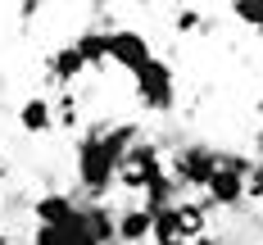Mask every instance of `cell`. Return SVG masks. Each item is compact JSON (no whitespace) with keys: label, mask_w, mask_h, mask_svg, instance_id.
Here are the masks:
<instances>
[{"label":"cell","mask_w":263,"mask_h":245,"mask_svg":"<svg viewBox=\"0 0 263 245\" xmlns=\"http://www.w3.org/2000/svg\"><path fill=\"white\" fill-rule=\"evenodd\" d=\"M132 141H136V127L132 123H123V127H114V132L105 136H86L78 145V177L86 191H109V182L118 177V163H123V155L132 150Z\"/></svg>","instance_id":"cell-1"},{"label":"cell","mask_w":263,"mask_h":245,"mask_svg":"<svg viewBox=\"0 0 263 245\" xmlns=\"http://www.w3.org/2000/svg\"><path fill=\"white\" fill-rule=\"evenodd\" d=\"M132 78H136V96H141L145 109H173V68H168L163 59L150 54V64L136 68Z\"/></svg>","instance_id":"cell-2"},{"label":"cell","mask_w":263,"mask_h":245,"mask_svg":"<svg viewBox=\"0 0 263 245\" xmlns=\"http://www.w3.org/2000/svg\"><path fill=\"white\" fill-rule=\"evenodd\" d=\"M245 173H250V163L245 159H222V155H218V168H213V177H209V200L213 204H227V209H232V204H240V200H245Z\"/></svg>","instance_id":"cell-3"},{"label":"cell","mask_w":263,"mask_h":245,"mask_svg":"<svg viewBox=\"0 0 263 245\" xmlns=\"http://www.w3.org/2000/svg\"><path fill=\"white\" fill-rule=\"evenodd\" d=\"M213 168H218V155L209 145H186L177 155V163H173V182L177 186H209Z\"/></svg>","instance_id":"cell-4"},{"label":"cell","mask_w":263,"mask_h":245,"mask_svg":"<svg viewBox=\"0 0 263 245\" xmlns=\"http://www.w3.org/2000/svg\"><path fill=\"white\" fill-rule=\"evenodd\" d=\"M109 59L118 64V68H127V73H136V68H145L150 64V41L141 36V32H109Z\"/></svg>","instance_id":"cell-5"},{"label":"cell","mask_w":263,"mask_h":245,"mask_svg":"<svg viewBox=\"0 0 263 245\" xmlns=\"http://www.w3.org/2000/svg\"><path fill=\"white\" fill-rule=\"evenodd\" d=\"M150 241H155V245H182V241H191V232H186L182 209H177V204H168V209H155V214H150Z\"/></svg>","instance_id":"cell-6"},{"label":"cell","mask_w":263,"mask_h":245,"mask_svg":"<svg viewBox=\"0 0 263 245\" xmlns=\"http://www.w3.org/2000/svg\"><path fill=\"white\" fill-rule=\"evenodd\" d=\"M150 236V209H123L114 218V241L123 245H141Z\"/></svg>","instance_id":"cell-7"},{"label":"cell","mask_w":263,"mask_h":245,"mask_svg":"<svg viewBox=\"0 0 263 245\" xmlns=\"http://www.w3.org/2000/svg\"><path fill=\"white\" fill-rule=\"evenodd\" d=\"M18 127H23V132H50V127H54L50 100H41V96L23 100V105H18Z\"/></svg>","instance_id":"cell-8"},{"label":"cell","mask_w":263,"mask_h":245,"mask_svg":"<svg viewBox=\"0 0 263 245\" xmlns=\"http://www.w3.org/2000/svg\"><path fill=\"white\" fill-rule=\"evenodd\" d=\"M73 209H78V204H73L68 195H41V200L32 204V214H36V222H41V227H59Z\"/></svg>","instance_id":"cell-9"},{"label":"cell","mask_w":263,"mask_h":245,"mask_svg":"<svg viewBox=\"0 0 263 245\" xmlns=\"http://www.w3.org/2000/svg\"><path fill=\"white\" fill-rule=\"evenodd\" d=\"M73 50L82 54V64H86V68L105 64V59H109V32H82L78 41H73Z\"/></svg>","instance_id":"cell-10"},{"label":"cell","mask_w":263,"mask_h":245,"mask_svg":"<svg viewBox=\"0 0 263 245\" xmlns=\"http://www.w3.org/2000/svg\"><path fill=\"white\" fill-rule=\"evenodd\" d=\"M50 73H54L59 82H73L78 73H86V64H82V54L73 50V46H64V50L50 54Z\"/></svg>","instance_id":"cell-11"},{"label":"cell","mask_w":263,"mask_h":245,"mask_svg":"<svg viewBox=\"0 0 263 245\" xmlns=\"http://www.w3.org/2000/svg\"><path fill=\"white\" fill-rule=\"evenodd\" d=\"M54 232H59V241H64V245H96V236L86 232V218H82V209H73V214L54 227Z\"/></svg>","instance_id":"cell-12"},{"label":"cell","mask_w":263,"mask_h":245,"mask_svg":"<svg viewBox=\"0 0 263 245\" xmlns=\"http://www.w3.org/2000/svg\"><path fill=\"white\" fill-rule=\"evenodd\" d=\"M82 218H86V232L96 236V245H109V241H114V218H109V209L91 204V209H82Z\"/></svg>","instance_id":"cell-13"},{"label":"cell","mask_w":263,"mask_h":245,"mask_svg":"<svg viewBox=\"0 0 263 245\" xmlns=\"http://www.w3.org/2000/svg\"><path fill=\"white\" fill-rule=\"evenodd\" d=\"M232 14H236L245 27L263 32V0H240V5H232Z\"/></svg>","instance_id":"cell-14"},{"label":"cell","mask_w":263,"mask_h":245,"mask_svg":"<svg viewBox=\"0 0 263 245\" xmlns=\"http://www.w3.org/2000/svg\"><path fill=\"white\" fill-rule=\"evenodd\" d=\"M245 195L263 200V168H250V173H245Z\"/></svg>","instance_id":"cell-15"},{"label":"cell","mask_w":263,"mask_h":245,"mask_svg":"<svg viewBox=\"0 0 263 245\" xmlns=\"http://www.w3.org/2000/svg\"><path fill=\"white\" fill-rule=\"evenodd\" d=\"M32 245H64V241H59V232H54V227H36Z\"/></svg>","instance_id":"cell-16"},{"label":"cell","mask_w":263,"mask_h":245,"mask_svg":"<svg viewBox=\"0 0 263 245\" xmlns=\"http://www.w3.org/2000/svg\"><path fill=\"white\" fill-rule=\"evenodd\" d=\"M200 23V14L195 9H186V14H177V32H186V27H195Z\"/></svg>","instance_id":"cell-17"},{"label":"cell","mask_w":263,"mask_h":245,"mask_svg":"<svg viewBox=\"0 0 263 245\" xmlns=\"http://www.w3.org/2000/svg\"><path fill=\"white\" fill-rule=\"evenodd\" d=\"M182 245H218V241H209V236H191V241H182Z\"/></svg>","instance_id":"cell-18"},{"label":"cell","mask_w":263,"mask_h":245,"mask_svg":"<svg viewBox=\"0 0 263 245\" xmlns=\"http://www.w3.org/2000/svg\"><path fill=\"white\" fill-rule=\"evenodd\" d=\"M259 155H263V132H259Z\"/></svg>","instance_id":"cell-19"},{"label":"cell","mask_w":263,"mask_h":245,"mask_svg":"<svg viewBox=\"0 0 263 245\" xmlns=\"http://www.w3.org/2000/svg\"><path fill=\"white\" fill-rule=\"evenodd\" d=\"M0 245H5V232H0Z\"/></svg>","instance_id":"cell-20"}]
</instances>
